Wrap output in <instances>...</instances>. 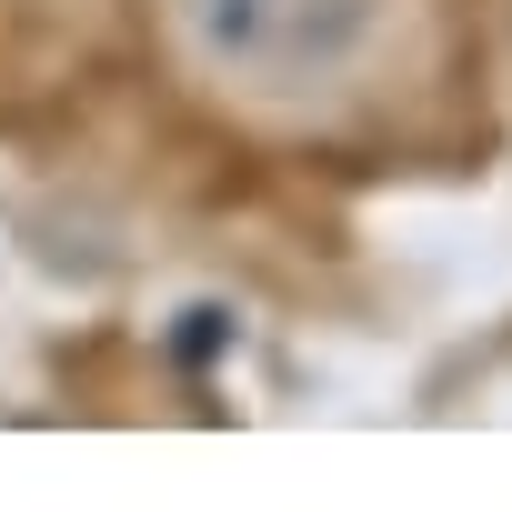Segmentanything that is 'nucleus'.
Masks as SVG:
<instances>
[{
	"instance_id": "f257e3e1",
	"label": "nucleus",
	"mask_w": 512,
	"mask_h": 512,
	"mask_svg": "<svg viewBox=\"0 0 512 512\" xmlns=\"http://www.w3.org/2000/svg\"><path fill=\"white\" fill-rule=\"evenodd\" d=\"M181 11L221 71H251L262 91H302L352 61V41L382 21V0H181Z\"/></svg>"
}]
</instances>
